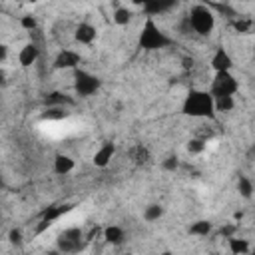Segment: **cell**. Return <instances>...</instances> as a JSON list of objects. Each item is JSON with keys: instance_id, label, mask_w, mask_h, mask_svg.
<instances>
[{"instance_id": "1", "label": "cell", "mask_w": 255, "mask_h": 255, "mask_svg": "<svg viewBox=\"0 0 255 255\" xmlns=\"http://www.w3.org/2000/svg\"><path fill=\"white\" fill-rule=\"evenodd\" d=\"M181 112L189 118H215V98L207 90H189Z\"/></svg>"}, {"instance_id": "2", "label": "cell", "mask_w": 255, "mask_h": 255, "mask_svg": "<svg viewBox=\"0 0 255 255\" xmlns=\"http://www.w3.org/2000/svg\"><path fill=\"white\" fill-rule=\"evenodd\" d=\"M137 44L141 50H147V52H153V50H161V48H167L171 44L169 36L153 22V18H145L141 30H139V38H137Z\"/></svg>"}, {"instance_id": "3", "label": "cell", "mask_w": 255, "mask_h": 255, "mask_svg": "<svg viewBox=\"0 0 255 255\" xmlns=\"http://www.w3.org/2000/svg\"><path fill=\"white\" fill-rule=\"evenodd\" d=\"M187 20H189L191 30H193V32H197V34H201V36L211 34V30L215 28L213 12H211L207 6H201V4H197V6H193V8L189 10Z\"/></svg>"}, {"instance_id": "4", "label": "cell", "mask_w": 255, "mask_h": 255, "mask_svg": "<svg viewBox=\"0 0 255 255\" xmlns=\"http://www.w3.org/2000/svg\"><path fill=\"white\" fill-rule=\"evenodd\" d=\"M239 90V82L237 78L231 74V70H225V72H215L213 76V82H211V94L213 98L215 96H235Z\"/></svg>"}, {"instance_id": "5", "label": "cell", "mask_w": 255, "mask_h": 255, "mask_svg": "<svg viewBox=\"0 0 255 255\" xmlns=\"http://www.w3.org/2000/svg\"><path fill=\"white\" fill-rule=\"evenodd\" d=\"M74 90L82 98H90L100 90V78L86 72V70H76L74 74Z\"/></svg>"}, {"instance_id": "6", "label": "cell", "mask_w": 255, "mask_h": 255, "mask_svg": "<svg viewBox=\"0 0 255 255\" xmlns=\"http://www.w3.org/2000/svg\"><path fill=\"white\" fill-rule=\"evenodd\" d=\"M175 6H177V0H145L143 12L149 18H153V16H159V14H167Z\"/></svg>"}, {"instance_id": "7", "label": "cell", "mask_w": 255, "mask_h": 255, "mask_svg": "<svg viewBox=\"0 0 255 255\" xmlns=\"http://www.w3.org/2000/svg\"><path fill=\"white\" fill-rule=\"evenodd\" d=\"M80 239H82V231L80 229H66L58 237V245L64 251H76V249H80Z\"/></svg>"}, {"instance_id": "8", "label": "cell", "mask_w": 255, "mask_h": 255, "mask_svg": "<svg viewBox=\"0 0 255 255\" xmlns=\"http://www.w3.org/2000/svg\"><path fill=\"white\" fill-rule=\"evenodd\" d=\"M80 64V54L74 50H62L56 60H54V68L56 70H70V68H78Z\"/></svg>"}, {"instance_id": "9", "label": "cell", "mask_w": 255, "mask_h": 255, "mask_svg": "<svg viewBox=\"0 0 255 255\" xmlns=\"http://www.w3.org/2000/svg\"><path fill=\"white\" fill-rule=\"evenodd\" d=\"M114 153H116V145H114L112 141L102 143L100 149L94 153V165H96V167H106V165L112 161Z\"/></svg>"}, {"instance_id": "10", "label": "cell", "mask_w": 255, "mask_h": 255, "mask_svg": "<svg viewBox=\"0 0 255 255\" xmlns=\"http://www.w3.org/2000/svg\"><path fill=\"white\" fill-rule=\"evenodd\" d=\"M231 66H233L231 56H229L223 48H217L215 54L211 56V68H213L215 72H225V70H231Z\"/></svg>"}, {"instance_id": "11", "label": "cell", "mask_w": 255, "mask_h": 255, "mask_svg": "<svg viewBox=\"0 0 255 255\" xmlns=\"http://www.w3.org/2000/svg\"><path fill=\"white\" fill-rule=\"evenodd\" d=\"M96 36H98L96 28H94L92 24H88V22H82V24L76 28V32H74V38H76V42H80V44H92V42L96 40Z\"/></svg>"}, {"instance_id": "12", "label": "cell", "mask_w": 255, "mask_h": 255, "mask_svg": "<svg viewBox=\"0 0 255 255\" xmlns=\"http://www.w3.org/2000/svg\"><path fill=\"white\" fill-rule=\"evenodd\" d=\"M38 56H40L38 46H34V44H26V46L20 50V54H18V62H20V66L28 68V66H32V64L38 60Z\"/></svg>"}, {"instance_id": "13", "label": "cell", "mask_w": 255, "mask_h": 255, "mask_svg": "<svg viewBox=\"0 0 255 255\" xmlns=\"http://www.w3.org/2000/svg\"><path fill=\"white\" fill-rule=\"evenodd\" d=\"M74 159L70 157V155H56V159H54V171L58 173V175H66V173H70L72 169H74Z\"/></svg>"}, {"instance_id": "14", "label": "cell", "mask_w": 255, "mask_h": 255, "mask_svg": "<svg viewBox=\"0 0 255 255\" xmlns=\"http://www.w3.org/2000/svg\"><path fill=\"white\" fill-rule=\"evenodd\" d=\"M104 239L112 245H120L124 241V229L118 227V225H110L104 229Z\"/></svg>"}, {"instance_id": "15", "label": "cell", "mask_w": 255, "mask_h": 255, "mask_svg": "<svg viewBox=\"0 0 255 255\" xmlns=\"http://www.w3.org/2000/svg\"><path fill=\"white\" fill-rule=\"evenodd\" d=\"M189 233H191V235H197V237H205V235L211 233V223H209L207 219H199V221L191 223Z\"/></svg>"}, {"instance_id": "16", "label": "cell", "mask_w": 255, "mask_h": 255, "mask_svg": "<svg viewBox=\"0 0 255 255\" xmlns=\"http://www.w3.org/2000/svg\"><path fill=\"white\" fill-rule=\"evenodd\" d=\"M235 108L233 96H215V112H231Z\"/></svg>"}, {"instance_id": "17", "label": "cell", "mask_w": 255, "mask_h": 255, "mask_svg": "<svg viewBox=\"0 0 255 255\" xmlns=\"http://www.w3.org/2000/svg\"><path fill=\"white\" fill-rule=\"evenodd\" d=\"M131 10H128V8H116L114 10V14H112V18H114V22L118 24V26H128L129 22H131Z\"/></svg>"}, {"instance_id": "18", "label": "cell", "mask_w": 255, "mask_h": 255, "mask_svg": "<svg viewBox=\"0 0 255 255\" xmlns=\"http://www.w3.org/2000/svg\"><path fill=\"white\" fill-rule=\"evenodd\" d=\"M163 215V207L159 205V203H151V205H147L145 209H143V219L145 221H157L159 217Z\"/></svg>"}, {"instance_id": "19", "label": "cell", "mask_w": 255, "mask_h": 255, "mask_svg": "<svg viewBox=\"0 0 255 255\" xmlns=\"http://www.w3.org/2000/svg\"><path fill=\"white\" fill-rule=\"evenodd\" d=\"M229 251L231 253H249L251 247L245 239H237V237H229Z\"/></svg>"}, {"instance_id": "20", "label": "cell", "mask_w": 255, "mask_h": 255, "mask_svg": "<svg viewBox=\"0 0 255 255\" xmlns=\"http://www.w3.org/2000/svg\"><path fill=\"white\" fill-rule=\"evenodd\" d=\"M131 159H133L135 163H145V161L149 159V153H147V149H145L143 145H135V147L131 149Z\"/></svg>"}, {"instance_id": "21", "label": "cell", "mask_w": 255, "mask_h": 255, "mask_svg": "<svg viewBox=\"0 0 255 255\" xmlns=\"http://www.w3.org/2000/svg\"><path fill=\"white\" fill-rule=\"evenodd\" d=\"M237 189H239V193H241L243 197H251V193H253V185H251V181H249L245 175H241V177L237 179Z\"/></svg>"}, {"instance_id": "22", "label": "cell", "mask_w": 255, "mask_h": 255, "mask_svg": "<svg viewBox=\"0 0 255 255\" xmlns=\"http://www.w3.org/2000/svg\"><path fill=\"white\" fill-rule=\"evenodd\" d=\"M205 149V139H199V137H193L187 141V151L189 153H201Z\"/></svg>"}, {"instance_id": "23", "label": "cell", "mask_w": 255, "mask_h": 255, "mask_svg": "<svg viewBox=\"0 0 255 255\" xmlns=\"http://www.w3.org/2000/svg\"><path fill=\"white\" fill-rule=\"evenodd\" d=\"M44 118H46V120H62V118H66V110H64L62 106L52 108V110H48V112L44 114Z\"/></svg>"}, {"instance_id": "24", "label": "cell", "mask_w": 255, "mask_h": 255, "mask_svg": "<svg viewBox=\"0 0 255 255\" xmlns=\"http://www.w3.org/2000/svg\"><path fill=\"white\" fill-rule=\"evenodd\" d=\"M48 102H50V104H60V106H62V104H72V100L66 98V96L62 98V94H50Z\"/></svg>"}, {"instance_id": "25", "label": "cell", "mask_w": 255, "mask_h": 255, "mask_svg": "<svg viewBox=\"0 0 255 255\" xmlns=\"http://www.w3.org/2000/svg\"><path fill=\"white\" fill-rule=\"evenodd\" d=\"M20 26H22L24 30H34V28H36V20H34V16H24V18L20 20Z\"/></svg>"}, {"instance_id": "26", "label": "cell", "mask_w": 255, "mask_h": 255, "mask_svg": "<svg viewBox=\"0 0 255 255\" xmlns=\"http://www.w3.org/2000/svg\"><path fill=\"white\" fill-rule=\"evenodd\" d=\"M177 165H179V161H177V157H173V155H171V157H167V159L163 161V167H165L167 171H175V169H177Z\"/></svg>"}, {"instance_id": "27", "label": "cell", "mask_w": 255, "mask_h": 255, "mask_svg": "<svg viewBox=\"0 0 255 255\" xmlns=\"http://www.w3.org/2000/svg\"><path fill=\"white\" fill-rule=\"evenodd\" d=\"M233 26H235L237 32H247L249 26H251V22L249 20H237V22H233Z\"/></svg>"}, {"instance_id": "28", "label": "cell", "mask_w": 255, "mask_h": 255, "mask_svg": "<svg viewBox=\"0 0 255 255\" xmlns=\"http://www.w3.org/2000/svg\"><path fill=\"white\" fill-rule=\"evenodd\" d=\"M10 241H12V243H20V241H22L20 229H12V231H10Z\"/></svg>"}, {"instance_id": "29", "label": "cell", "mask_w": 255, "mask_h": 255, "mask_svg": "<svg viewBox=\"0 0 255 255\" xmlns=\"http://www.w3.org/2000/svg\"><path fill=\"white\" fill-rule=\"evenodd\" d=\"M6 56H8V46H0V62H4L6 60Z\"/></svg>"}, {"instance_id": "30", "label": "cell", "mask_w": 255, "mask_h": 255, "mask_svg": "<svg viewBox=\"0 0 255 255\" xmlns=\"http://www.w3.org/2000/svg\"><path fill=\"white\" fill-rule=\"evenodd\" d=\"M131 2L137 4V6H143V4H145V0H131Z\"/></svg>"}, {"instance_id": "31", "label": "cell", "mask_w": 255, "mask_h": 255, "mask_svg": "<svg viewBox=\"0 0 255 255\" xmlns=\"http://www.w3.org/2000/svg\"><path fill=\"white\" fill-rule=\"evenodd\" d=\"M20 2H34V0H20Z\"/></svg>"}, {"instance_id": "32", "label": "cell", "mask_w": 255, "mask_h": 255, "mask_svg": "<svg viewBox=\"0 0 255 255\" xmlns=\"http://www.w3.org/2000/svg\"><path fill=\"white\" fill-rule=\"evenodd\" d=\"M253 58H255V46H253Z\"/></svg>"}, {"instance_id": "33", "label": "cell", "mask_w": 255, "mask_h": 255, "mask_svg": "<svg viewBox=\"0 0 255 255\" xmlns=\"http://www.w3.org/2000/svg\"><path fill=\"white\" fill-rule=\"evenodd\" d=\"M251 251H253V253H255V247H253V249H251Z\"/></svg>"}]
</instances>
